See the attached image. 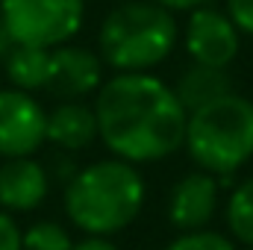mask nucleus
I'll use <instances>...</instances> for the list:
<instances>
[{"instance_id": "1", "label": "nucleus", "mask_w": 253, "mask_h": 250, "mask_svg": "<svg viewBox=\"0 0 253 250\" xmlns=\"http://www.w3.org/2000/svg\"><path fill=\"white\" fill-rule=\"evenodd\" d=\"M97 138L112 156L144 165L177 153L186 141L189 112L174 85L147 71H118L94 97Z\"/></svg>"}, {"instance_id": "2", "label": "nucleus", "mask_w": 253, "mask_h": 250, "mask_svg": "<svg viewBox=\"0 0 253 250\" xmlns=\"http://www.w3.org/2000/svg\"><path fill=\"white\" fill-rule=\"evenodd\" d=\"M144 177L124 159H100L74 171L65 186V212L85 236H115L144 209Z\"/></svg>"}, {"instance_id": "3", "label": "nucleus", "mask_w": 253, "mask_h": 250, "mask_svg": "<svg viewBox=\"0 0 253 250\" xmlns=\"http://www.w3.org/2000/svg\"><path fill=\"white\" fill-rule=\"evenodd\" d=\"M180 27L174 12L153 0H126L100 24V59L115 71H150L177 47Z\"/></svg>"}, {"instance_id": "4", "label": "nucleus", "mask_w": 253, "mask_h": 250, "mask_svg": "<svg viewBox=\"0 0 253 250\" xmlns=\"http://www.w3.org/2000/svg\"><path fill=\"white\" fill-rule=\"evenodd\" d=\"M191 162L215 177H230L253 159V100L230 91L189 112L186 141Z\"/></svg>"}, {"instance_id": "5", "label": "nucleus", "mask_w": 253, "mask_h": 250, "mask_svg": "<svg viewBox=\"0 0 253 250\" xmlns=\"http://www.w3.org/2000/svg\"><path fill=\"white\" fill-rule=\"evenodd\" d=\"M0 18L12 44L53 50L80 33L85 0H0Z\"/></svg>"}, {"instance_id": "6", "label": "nucleus", "mask_w": 253, "mask_h": 250, "mask_svg": "<svg viewBox=\"0 0 253 250\" xmlns=\"http://www.w3.org/2000/svg\"><path fill=\"white\" fill-rule=\"evenodd\" d=\"M47 141L44 106L21 88H0V156H33Z\"/></svg>"}, {"instance_id": "7", "label": "nucleus", "mask_w": 253, "mask_h": 250, "mask_svg": "<svg viewBox=\"0 0 253 250\" xmlns=\"http://www.w3.org/2000/svg\"><path fill=\"white\" fill-rule=\"evenodd\" d=\"M239 39L242 33L230 21L227 12L212 9V6H194L186 21V50L191 62L212 65V68H230L239 56Z\"/></svg>"}, {"instance_id": "8", "label": "nucleus", "mask_w": 253, "mask_h": 250, "mask_svg": "<svg viewBox=\"0 0 253 250\" xmlns=\"http://www.w3.org/2000/svg\"><path fill=\"white\" fill-rule=\"evenodd\" d=\"M103 83V59L88 47L59 44L50 50V74L44 91L59 100H80Z\"/></svg>"}, {"instance_id": "9", "label": "nucleus", "mask_w": 253, "mask_h": 250, "mask_svg": "<svg viewBox=\"0 0 253 250\" xmlns=\"http://www.w3.org/2000/svg\"><path fill=\"white\" fill-rule=\"evenodd\" d=\"M221 197V180L209 171H191L177 186L171 188L168 197V218L180 233L203 230L218 212Z\"/></svg>"}, {"instance_id": "10", "label": "nucleus", "mask_w": 253, "mask_h": 250, "mask_svg": "<svg viewBox=\"0 0 253 250\" xmlns=\"http://www.w3.org/2000/svg\"><path fill=\"white\" fill-rule=\"evenodd\" d=\"M47 171L30 156H15L0 165V206L6 212H33L47 197Z\"/></svg>"}, {"instance_id": "11", "label": "nucleus", "mask_w": 253, "mask_h": 250, "mask_svg": "<svg viewBox=\"0 0 253 250\" xmlns=\"http://www.w3.org/2000/svg\"><path fill=\"white\" fill-rule=\"evenodd\" d=\"M97 138V115L94 106L83 100H62L53 112H47V141L59 150H83Z\"/></svg>"}, {"instance_id": "12", "label": "nucleus", "mask_w": 253, "mask_h": 250, "mask_svg": "<svg viewBox=\"0 0 253 250\" xmlns=\"http://www.w3.org/2000/svg\"><path fill=\"white\" fill-rule=\"evenodd\" d=\"M230 91H233V80H230L227 68H212V65L200 62H191L174 83V94L180 97L186 112H194Z\"/></svg>"}, {"instance_id": "13", "label": "nucleus", "mask_w": 253, "mask_h": 250, "mask_svg": "<svg viewBox=\"0 0 253 250\" xmlns=\"http://www.w3.org/2000/svg\"><path fill=\"white\" fill-rule=\"evenodd\" d=\"M6 74L15 88L21 91H39L47 85L50 74V50L47 47H30V44H12L6 53Z\"/></svg>"}, {"instance_id": "14", "label": "nucleus", "mask_w": 253, "mask_h": 250, "mask_svg": "<svg viewBox=\"0 0 253 250\" xmlns=\"http://www.w3.org/2000/svg\"><path fill=\"white\" fill-rule=\"evenodd\" d=\"M227 227L236 242L253 248V177L242 180L227 200Z\"/></svg>"}, {"instance_id": "15", "label": "nucleus", "mask_w": 253, "mask_h": 250, "mask_svg": "<svg viewBox=\"0 0 253 250\" xmlns=\"http://www.w3.org/2000/svg\"><path fill=\"white\" fill-rule=\"evenodd\" d=\"M21 248L24 250H71L74 239L56 221H36L30 230L21 233Z\"/></svg>"}, {"instance_id": "16", "label": "nucleus", "mask_w": 253, "mask_h": 250, "mask_svg": "<svg viewBox=\"0 0 253 250\" xmlns=\"http://www.w3.org/2000/svg\"><path fill=\"white\" fill-rule=\"evenodd\" d=\"M165 250H239L233 239H227L224 233H215V230H189V233H180Z\"/></svg>"}, {"instance_id": "17", "label": "nucleus", "mask_w": 253, "mask_h": 250, "mask_svg": "<svg viewBox=\"0 0 253 250\" xmlns=\"http://www.w3.org/2000/svg\"><path fill=\"white\" fill-rule=\"evenodd\" d=\"M227 15L239 33L253 36V0H227Z\"/></svg>"}, {"instance_id": "18", "label": "nucleus", "mask_w": 253, "mask_h": 250, "mask_svg": "<svg viewBox=\"0 0 253 250\" xmlns=\"http://www.w3.org/2000/svg\"><path fill=\"white\" fill-rule=\"evenodd\" d=\"M0 250H24L21 248V227L9 212H0Z\"/></svg>"}, {"instance_id": "19", "label": "nucleus", "mask_w": 253, "mask_h": 250, "mask_svg": "<svg viewBox=\"0 0 253 250\" xmlns=\"http://www.w3.org/2000/svg\"><path fill=\"white\" fill-rule=\"evenodd\" d=\"M71 250H121L115 242H109L106 236H85L83 242H74Z\"/></svg>"}, {"instance_id": "20", "label": "nucleus", "mask_w": 253, "mask_h": 250, "mask_svg": "<svg viewBox=\"0 0 253 250\" xmlns=\"http://www.w3.org/2000/svg\"><path fill=\"white\" fill-rule=\"evenodd\" d=\"M153 3H159V6H165V9H171V12H191V9L200 6L203 0H153Z\"/></svg>"}, {"instance_id": "21", "label": "nucleus", "mask_w": 253, "mask_h": 250, "mask_svg": "<svg viewBox=\"0 0 253 250\" xmlns=\"http://www.w3.org/2000/svg\"><path fill=\"white\" fill-rule=\"evenodd\" d=\"M0 33H3V18H0Z\"/></svg>"}, {"instance_id": "22", "label": "nucleus", "mask_w": 253, "mask_h": 250, "mask_svg": "<svg viewBox=\"0 0 253 250\" xmlns=\"http://www.w3.org/2000/svg\"><path fill=\"white\" fill-rule=\"evenodd\" d=\"M251 250H253V248H251Z\"/></svg>"}]
</instances>
